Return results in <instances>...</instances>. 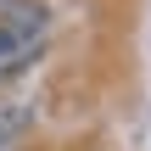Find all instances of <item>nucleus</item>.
Segmentation results:
<instances>
[{"label":"nucleus","instance_id":"1","mask_svg":"<svg viewBox=\"0 0 151 151\" xmlns=\"http://www.w3.org/2000/svg\"><path fill=\"white\" fill-rule=\"evenodd\" d=\"M45 45V17L39 11H17V17H0V73L22 67L34 50Z\"/></svg>","mask_w":151,"mask_h":151}]
</instances>
